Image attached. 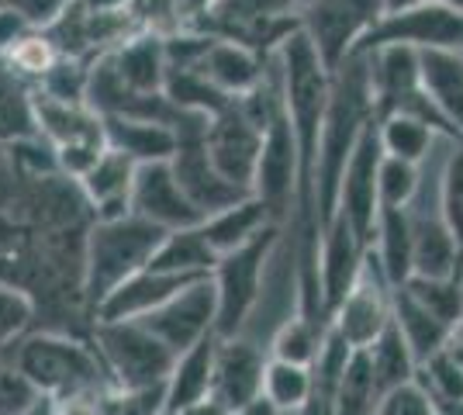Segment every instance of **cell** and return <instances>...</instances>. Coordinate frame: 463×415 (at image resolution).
Here are the masks:
<instances>
[{
	"mask_svg": "<svg viewBox=\"0 0 463 415\" xmlns=\"http://www.w3.org/2000/svg\"><path fill=\"white\" fill-rule=\"evenodd\" d=\"M377 118L373 90H370L367 56L356 52L332 73V98H328L326 125H322V149H318V170H315V204L318 222L326 229L339 208V184L346 174V163L356 149L370 121Z\"/></svg>",
	"mask_w": 463,
	"mask_h": 415,
	"instance_id": "1",
	"label": "cell"
},
{
	"mask_svg": "<svg viewBox=\"0 0 463 415\" xmlns=\"http://www.w3.org/2000/svg\"><path fill=\"white\" fill-rule=\"evenodd\" d=\"M166 236H170V229H163L136 212L111 218V222L97 218L90 239H87V253H83V297L97 308L121 280L149 267V259L156 257V250L163 246Z\"/></svg>",
	"mask_w": 463,
	"mask_h": 415,
	"instance_id": "2",
	"label": "cell"
},
{
	"mask_svg": "<svg viewBox=\"0 0 463 415\" xmlns=\"http://www.w3.org/2000/svg\"><path fill=\"white\" fill-rule=\"evenodd\" d=\"M277 246H280V225L270 222L246 246H239L218 259V267H214V284H218V325H214V333L222 339L242 336L256 305L263 301V277H267V267H270Z\"/></svg>",
	"mask_w": 463,
	"mask_h": 415,
	"instance_id": "3",
	"label": "cell"
},
{
	"mask_svg": "<svg viewBox=\"0 0 463 415\" xmlns=\"http://www.w3.org/2000/svg\"><path fill=\"white\" fill-rule=\"evenodd\" d=\"M384 14V0H308L301 4V32L315 42L322 62L335 73L349 56L360 52Z\"/></svg>",
	"mask_w": 463,
	"mask_h": 415,
	"instance_id": "4",
	"label": "cell"
},
{
	"mask_svg": "<svg viewBox=\"0 0 463 415\" xmlns=\"http://www.w3.org/2000/svg\"><path fill=\"white\" fill-rule=\"evenodd\" d=\"M97 343L125 391L166 384L174 374L176 354L156 333H149L138 318L97 322Z\"/></svg>",
	"mask_w": 463,
	"mask_h": 415,
	"instance_id": "5",
	"label": "cell"
},
{
	"mask_svg": "<svg viewBox=\"0 0 463 415\" xmlns=\"http://www.w3.org/2000/svg\"><path fill=\"white\" fill-rule=\"evenodd\" d=\"M18 374L49 395H83L97 388L100 381V363L97 356L73 339L62 336H32L18 350Z\"/></svg>",
	"mask_w": 463,
	"mask_h": 415,
	"instance_id": "6",
	"label": "cell"
},
{
	"mask_svg": "<svg viewBox=\"0 0 463 415\" xmlns=\"http://www.w3.org/2000/svg\"><path fill=\"white\" fill-rule=\"evenodd\" d=\"M138 322L163 339L176 356L187 354L194 343L212 336L214 325H218V284H214V274L187 284L184 291H176L159 308L138 316Z\"/></svg>",
	"mask_w": 463,
	"mask_h": 415,
	"instance_id": "7",
	"label": "cell"
},
{
	"mask_svg": "<svg viewBox=\"0 0 463 415\" xmlns=\"http://www.w3.org/2000/svg\"><path fill=\"white\" fill-rule=\"evenodd\" d=\"M381 159H384V146H381V132H377V118H373L364 128V136H360L346 163V174L339 184V208H335V215H346V222L356 229V236L364 239V246L377 242V218H381L377 174H381Z\"/></svg>",
	"mask_w": 463,
	"mask_h": 415,
	"instance_id": "8",
	"label": "cell"
},
{
	"mask_svg": "<svg viewBox=\"0 0 463 415\" xmlns=\"http://www.w3.org/2000/svg\"><path fill=\"white\" fill-rule=\"evenodd\" d=\"M377 45H408L419 52L463 49V14L453 11L446 0L394 11V14H384V21L370 32L367 42L360 45V52L377 49Z\"/></svg>",
	"mask_w": 463,
	"mask_h": 415,
	"instance_id": "9",
	"label": "cell"
},
{
	"mask_svg": "<svg viewBox=\"0 0 463 415\" xmlns=\"http://www.w3.org/2000/svg\"><path fill=\"white\" fill-rule=\"evenodd\" d=\"M391 295H394V284L387 280L381 257L370 246L356 288L332 312V329L343 333L349 346H356V350L370 346L391 325V318H394V312H391Z\"/></svg>",
	"mask_w": 463,
	"mask_h": 415,
	"instance_id": "10",
	"label": "cell"
},
{
	"mask_svg": "<svg viewBox=\"0 0 463 415\" xmlns=\"http://www.w3.org/2000/svg\"><path fill=\"white\" fill-rule=\"evenodd\" d=\"M298 180H301V156H298V138L284 108V115L263 136V153L252 177V194L267 204L273 222L288 218L290 208H298Z\"/></svg>",
	"mask_w": 463,
	"mask_h": 415,
	"instance_id": "11",
	"label": "cell"
},
{
	"mask_svg": "<svg viewBox=\"0 0 463 415\" xmlns=\"http://www.w3.org/2000/svg\"><path fill=\"white\" fill-rule=\"evenodd\" d=\"M263 128L246 115V108L239 104V98L232 100L225 111H218L208 125V156L218 166L222 177H229L232 184L252 191V177H256V163L263 153Z\"/></svg>",
	"mask_w": 463,
	"mask_h": 415,
	"instance_id": "12",
	"label": "cell"
},
{
	"mask_svg": "<svg viewBox=\"0 0 463 415\" xmlns=\"http://www.w3.org/2000/svg\"><path fill=\"white\" fill-rule=\"evenodd\" d=\"M132 212L149 218L163 229H194L204 222V212L187 198V191L180 187L170 159H156V163H138L136 187H132Z\"/></svg>",
	"mask_w": 463,
	"mask_h": 415,
	"instance_id": "13",
	"label": "cell"
},
{
	"mask_svg": "<svg viewBox=\"0 0 463 415\" xmlns=\"http://www.w3.org/2000/svg\"><path fill=\"white\" fill-rule=\"evenodd\" d=\"M170 163H174V174L180 180V187L204 212V218L218 215V212H225V208L239 204V201L252 198V191H246V187H239V184H232L229 177L218 174V166L208 156L204 136L180 138V149H176V156Z\"/></svg>",
	"mask_w": 463,
	"mask_h": 415,
	"instance_id": "14",
	"label": "cell"
},
{
	"mask_svg": "<svg viewBox=\"0 0 463 415\" xmlns=\"http://www.w3.org/2000/svg\"><path fill=\"white\" fill-rule=\"evenodd\" d=\"M263 350L250 343L246 336L218 339V354H214V381L212 395L229 409H242L263 395V377H267Z\"/></svg>",
	"mask_w": 463,
	"mask_h": 415,
	"instance_id": "15",
	"label": "cell"
},
{
	"mask_svg": "<svg viewBox=\"0 0 463 415\" xmlns=\"http://www.w3.org/2000/svg\"><path fill=\"white\" fill-rule=\"evenodd\" d=\"M370 90L377 118L402 111L408 100L422 90V52L408 45H377L367 49Z\"/></svg>",
	"mask_w": 463,
	"mask_h": 415,
	"instance_id": "16",
	"label": "cell"
},
{
	"mask_svg": "<svg viewBox=\"0 0 463 415\" xmlns=\"http://www.w3.org/2000/svg\"><path fill=\"white\" fill-rule=\"evenodd\" d=\"M364 239L346 222V215H335L322 229V297H326V316L332 322V312L343 305V297L356 288L364 259H367Z\"/></svg>",
	"mask_w": 463,
	"mask_h": 415,
	"instance_id": "17",
	"label": "cell"
},
{
	"mask_svg": "<svg viewBox=\"0 0 463 415\" xmlns=\"http://www.w3.org/2000/svg\"><path fill=\"white\" fill-rule=\"evenodd\" d=\"M208 277V274H204ZM201 280L197 274H166V270H138L128 280H121L111 295L97 305V322H125V318H138L146 312L159 308L163 301H170L176 291H184L187 284Z\"/></svg>",
	"mask_w": 463,
	"mask_h": 415,
	"instance_id": "18",
	"label": "cell"
},
{
	"mask_svg": "<svg viewBox=\"0 0 463 415\" xmlns=\"http://www.w3.org/2000/svg\"><path fill=\"white\" fill-rule=\"evenodd\" d=\"M267 66H270V56H260L256 49L242 45V42L212 35L204 56L194 70H201L229 98H242V94H250L252 87H260V80L267 77Z\"/></svg>",
	"mask_w": 463,
	"mask_h": 415,
	"instance_id": "19",
	"label": "cell"
},
{
	"mask_svg": "<svg viewBox=\"0 0 463 415\" xmlns=\"http://www.w3.org/2000/svg\"><path fill=\"white\" fill-rule=\"evenodd\" d=\"M138 163L118 149H104V156L94 163V170L80 180L83 194L90 201L94 215L100 222H111L132 212V187H136Z\"/></svg>",
	"mask_w": 463,
	"mask_h": 415,
	"instance_id": "20",
	"label": "cell"
},
{
	"mask_svg": "<svg viewBox=\"0 0 463 415\" xmlns=\"http://www.w3.org/2000/svg\"><path fill=\"white\" fill-rule=\"evenodd\" d=\"M35 121L39 132L52 146H70V142H94V146H108L104 136V115L94 111L87 100H56L45 98L35 90Z\"/></svg>",
	"mask_w": 463,
	"mask_h": 415,
	"instance_id": "21",
	"label": "cell"
},
{
	"mask_svg": "<svg viewBox=\"0 0 463 415\" xmlns=\"http://www.w3.org/2000/svg\"><path fill=\"white\" fill-rule=\"evenodd\" d=\"M108 60L132 90L156 94V90L166 87V73H170L166 39H159L153 32H136L125 45H118Z\"/></svg>",
	"mask_w": 463,
	"mask_h": 415,
	"instance_id": "22",
	"label": "cell"
},
{
	"mask_svg": "<svg viewBox=\"0 0 463 415\" xmlns=\"http://www.w3.org/2000/svg\"><path fill=\"white\" fill-rule=\"evenodd\" d=\"M104 136L108 146L132 156L136 163H156V159H174L180 149L176 128L163 125V121H146V118H118L108 115L104 118Z\"/></svg>",
	"mask_w": 463,
	"mask_h": 415,
	"instance_id": "23",
	"label": "cell"
},
{
	"mask_svg": "<svg viewBox=\"0 0 463 415\" xmlns=\"http://www.w3.org/2000/svg\"><path fill=\"white\" fill-rule=\"evenodd\" d=\"M218 333L204 336L201 343H194L187 354L176 356L174 374L166 381V405L180 412L194 401L212 395V381H214V354H218Z\"/></svg>",
	"mask_w": 463,
	"mask_h": 415,
	"instance_id": "24",
	"label": "cell"
},
{
	"mask_svg": "<svg viewBox=\"0 0 463 415\" xmlns=\"http://www.w3.org/2000/svg\"><path fill=\"white\" fill-rule=\"evenodd\" d=\"M422 87L463 138V49L422 52Z\"/></svg>",
	"mask_w": 463,
	"mask_h": 415,
	"instance_id": "25",
	"label": "cell"
},
{
	"mask_svg": "<svg viewBox=\"0 0 463 415\" xmlns=\"http://www.w3.org/2000/svg\"><path fill=\"white\" fill-rule=\"evenodd\" d=\"M39 136L35 121V87L0 56V146H11L18 138Z\"/></svg>",
	"mask_w": 463,
	"mask_h": 415,
	"instance_id": "26",
	"label": "cell"
},
{
	"mask_svg": "<svg viewBox=\"0 0 463 415\" xmlns=\"http://www.w3.org/2000/svg\"><path fill=\"white\" fill-rule=\"evenodd\" d=\"M381 267L394 288H402L408 277L415 274V229H411V212L408 208H381L377 218V242H373Z\"/></svg>",
	"mask_w": 463,
	"mask_h": 415,
	"instance_id": "27",
	"label": "cell"
},
{
	"mask_svg": "<svg viewBox=\"0 0 463 415\" xmlns=\"http://www.w3.org/2000/svg\"><path fill=\"white\" fill-rule=\"evenodd\" d=\"M273 218L267 212V204L256 198H246L239 201V204H232L225 212H218V215H208L201 222V229H204V236L208 242L214 246V253L218 257H225L232 250H239V246H246L250 239H256L267 225H270ZM280 225V222H277Z\"/></svg>",
	"mask_w": 463,
	"mask_h": 415,
	"instance_id": "28",
	"label": "cell"
},
{
	"mask_svg": "<svg viewBox=\"0 0 463 415\" xmlns=\"http://www.w3.org/2000/svg\"><path fill=\"white\" fill-rule=\"evenodd\" d=\"M391 312H394V325L402 329V336L408 339V346L415 350L419 363H425L432 354H439L449 339V325L443 318H436L425 308L419 297L408 291L405 284L394 288L391 295Z\"/></svg>",
	"mask_w": 463,
	"mask_h": 415,
	"instance_id": "29",
	"label": "cell"
},
{
	"mask_svg": "<svg viewBox=\"0 0 463 415\" xmlns=\"http://www.w3.org/2000/svg\"><path fill=\"white\" fill-rule=\"evenodd\" d=\"M218 253L208 242L204 229L194 225V229H176L170 236L163 239V246L156 250V257L149 259L153 270H166V274H214L218 267Z\"/></svg>",
	"mask_w": 463,
	"mask_h": 415,
	"instance_id": "30",
	"label": "cell"
},
{
	"mask_svg": "<svg viewBox=\"0 0 463 415\" xmlns=\"http://www.w3.org/2000/svg\"><path fill=\"white\" fill-rule=\"evenodd\" d=\"M381 401H384V388H381V381L373 374L367 346L353 350L346 363V374H343L339 391H335V415H377L381 412Z\"/></svg>",
	"mask_w": 463,
	"mask_h": 415,
	"instance_id": "31",
	"label": "cell"
},
{
	"mask_svg": "<svg viewBox=\"0 0 463 415\" xmlns=\"http://www.w3.org/2000/svg\"><path fill=\"white\" fill-rule=\"evenodd\" d=\"M377 132H381V146H384L387 156L408 159V163H419V166L432 156V149L443 138L432 125H425L415 115H402V111L377 118Z\"/></svg>",
	"mask_w": 463,
	"mask_h": 415,
	"instance_id": "32",
	"label": "cell"
},
{
	"mask_svg": "<svg viewBox=\"0 0 463 415\" xmlns=\"http://www.w3.org/2000/svg\"><path fill=\"white\" fill-rule=\"evenodd\" d=\"M367 354L370 363H373V374H377L384 391L398 388V384H408L419 374V356L408 346V339L402 336V329L394 325V318H391V325H387L384 333L370 343Z\"/></svg>",
	"mask_w": 463,
	"mask_h": 415,
	"instance_id": "33",
	"label": "cell"
},
{
	"mask_svg": "<svg viewBox=\"0 0 463 415\" xmlns=\"http://www.w3.org/2000/svg\"><path fill=\"white\" fill-rule=\"evenodd\" d=\"M311 367L308 363H290L280 356H270L267 363V377H263V395L270 398L280 412H298L311 395Z\"/></svg>",
	"mask_w": 463,
	"mask_h": 415,
	"instance_id": "34",
	"label": "cell"
},
{
	"mask_svg": "<svg viewBox=\"0 0 463 415\" xmlns=\"http://www.w3.org/2000/svg\"><path fill=\"white\" fill-rule=\"evenodd\" d=\"M405 288L422 301L425 308L436 318H443L453 329L463 318V270L453 277H419L411 274L405 280Z\"/></svg>",
	"mask_w": 463,
	"mask_h": 415,
	"instance_id": "35",
	"label": "cell"
},
{
	"mask_svg": "<svg viewBox=\"0 0 463 415\" xmlns=\"http://www.w3.org/2000/svg\"><path fill=\"white\" fill-rule=\"evenodd\" d=\"M328 325L322 322H315L308 316H294V318H284L280 322V329H277V336H273V356H280V360H290V363H315V356L322 350V339H326Z\"/></svg>",
	"mask_w": 463,
	"mask_h": 415,
	"instance_id": "36",
	"label": "cell"
},
{
	"mask_svg": "<svg viewBox=\"0 0 463 415\" xmlns=\"http://www.w3.org/2000/svg\"><path fill=\"white\" fill-rule=\"evenodd\" d=\"M439 212L463 246V142H446L439 159Z\"/></svg>",
	"mask_w": 463,
	"mask_h": 415,
	"instance_id": "37",
	"label": "cell"
},
{
	"mask_svg": "<svg viewBox=\"0 0 463 415\" xmlns=\"http://www.w3.org/2000/svg\"><path fill=\"white\" fill-rule=\"evenodd\" d=\"M90 66L94 62L80 60V56H59L56 66L35 83V90L45 98L80 104V100H87V90H90Z\"/></svg>",
	"mask_w": 463,
	"mask_h": 415,
	"instance_id": "38",
	"label": "cell"
},
{
	"mask_svg": "<svg viewBox=\"0 0 463 415\" xmlns=\"http://www.w3.org/2000/svg\"><path fill=\"white\" fill-rule=\"evenodd\" d=\"M377 187H381V208H408L419 187H422V166L408 163V159L387 156L381 159V174H377Z\"/></svg>",
	"mask_w": 463,
	"mask_h": 415,
	"instance_id": "39",
	"label": "cell"
},
{
	"mask_svg": "<svg viewBox=\"0 0 463 415\" xmlns=\"http://www.w3.org/2000/svg\"><path fill=\"white\" fill-rule=\"evenodd\" d=\"M7 60H11V66H14L24 80L39 83V80L56 66L59 49H56V42L49 39V32H45V28H32V32H28V35H24L11 52H7Z\"/></svg>",
	"mask_w": 463,
	"mask_h": 415,
	"instance_id": "40",
	"label": "cell"
},
{
	"mask_svg": "<svg viewBox=\"0 0 463 415\" xmlns=\"http://www.w3.org/2000/svg\"><path fill=\"white\" fill-rule=\"evenodd\" d=\"M415 381L436 401H457V398H463V363L457 356L446 354V350H439V354L429 356L425 363H419Z\"/></svg>",
	"mask_w": 463,
	"mask_h": 415,
	"instance_id": "41",
	"label": "cell"
},
{
	"mask_svg": "<svg viewBox=\"0 0 463 415\" xmlns=\"http://www.w3.org/2000/svg\"><path fill=\"white\" fill-rule=\"evenodd\" d=\"M128 14L136 18L138 32H153L159 39H170L176 32L191 28L176 0H132L128 4Z\"/></svg>",
	"mask_w": 463,
	"mask_h": 415,
	"instance_id": "42",
	"label": "cell"
},
{
	"mask_svg": "<svg viewBox=\"0 0 463 415\" xmlns=\"http://www.w3.org/2000/svg\"><path fill=\"white\" fill-rule=\"evenodd\" d=\"M377 415H439V405L419 381H408V384H398V388L384 391V401H381Z\"/></svg>",
	"mask_w": 463,
	"mask_h": 415,
	"instance_id": "43",
	"label": "cell"
},
{
	"mask_svg": "<svg viewBox=\"0 0 463 415\" xmlns=\"http://www.w3.org/2000/svg\"><path fill=\"white\" fill-rule=\"evenodd\" d=\"M32 318V297L21 288L0 284V346H7Z\"/></svg>",
	"mask_w": 463,
	"mask_h": 415,
	"instance_id": "44",
	"label": "cell"
},
{
	"mask_svg": "<svg viewBox=\"0 0 463 415\" xmlns=\"http://www.w3.org/2000/svg\"><path fill=\"white\" fill-rule=\"evenodd\" d=\"M32 405V384L14 371H0V415L24 412Z\"/></svg>",
	"mask_w": 463,
	"mask_h": 415,
	"instance_id": "45",
	"label": "cell"
},
{
	"mask_svg": "<svg viewBox=\"0 0 463 415\" xmlns=\"http://www.w3.org/2000/svg\"><path fill=\"white\" fill-rule=\"evenodd\" d=\"M70 0H0V7H11V11H21L24 18L32 21L35 28H49L52 21L62 14Z\"/></svg>",
	"mask_w": 463,
	"mask_h": 415,
	"instance_id": "46",
	"label": "cell"
},
{
	"mask_svg": "<svg viewBox=\"0 0 463 415\" xmlns=\"http://www.w3.org/2000/svg\"><path fill=\"white\" fill-rule=\"evenodd\" d=\"M35 24L24 18L21 11H11V7H0V56H7L14 45H18Z\"/></svg>",
	"mask_w": 463,
	"mask_h": 415,
	"instance_id": "47",
	"label": "cell"
},
{
	"mask_svg": "<svg viewBox=\"0 0 463 415\" xmlns=\"http://www.w3.org/2000/svg\"><path fill=\"white\" fill-rule=\"evenodd\" d=\"M180 4V11H184V18H187V24H197L201 18H208V11H212L218 0H176Z\"/></svg>",
	"mask_w": 463,
	"mask_h": 415,
	"instance_id": "48",
	"label": "cell"
},
{
	"mask_svg": "<svg viewBox=\"0 0 463 415\" xmlns=\"http://www.w3.org/2000/svg\"><path fill=\"white\" fill-rule=\"evenodd\" d=\"M176 415H232V412L214 395H208L201 398V401H194V405H187V409H180Z\"/></svg>",
	"mask_w": 463,
	"mask_h": 415,
	"instance_id": "49",
	"label": "cell"
},
{
	"mask_svg": "<svg viewBox=\"0 0 463 415\" xmlns=\"http://www.w3.org/2000/svg\"><path fill=\"white\" fill-rule=\"evenodd\" d=\"M232 415H280V409L273 405L267 395H260L256 401H250V405H242V409H235Z\"/></svg>",
	"mask_w": 463,
	"mask_h": 415,
	"instance_id": "50",
	"label": "cell"
},
{
	"mask_svg": "<svg viewBox=\"0 0 463 415\" xmlns=\"http://www.w3.org/2000/svg\"><path fill=\"white\" fill-rule=\"evenodd\" d=\"M443 350H446L449 356H457V360L463 363V318L457 322V325H453V329H449V339H446Z\"/></svg>",
	"mask_w": 463,
	"mask_h": 415,
	"instance_id": "51",
	"label": "cell"
},
{
	"mask_svg": "<svg viewBox=\"0 0 463 415\" xmlns=\"http://www.w3.org/2000/svg\"><path fill=\"white\" fill-rule=\"evenodd\" d=\"M83 7H90V11H104V14H111V11H128V4L132 0H80Z\"/></svg>",
	"mask_w": 463,
	"mask_h": 415,
	"instance_id": "52",
	"label": "cell"
},
{
	"mask_svg": "<svg viewBox=\"0 0 463 415\" xmlns=\"http://www.w3.org/2000/svg\"><path fill=\"white\" fill-rule=\"evenodd\" d=\"M422 4H432V0H384L387 14H394V11H408V7H422Z\"/></svg>",
	"mask_w": 463,
	"mask_h": 415,
	"instance_id": "53",
	"label": "cell"
},
{
	"mask_svg": "<svg viewBox=\"0 0 463 415\" xmlns=\"http://www.w3.org/2000/svg\"><path fill=\"white\" fill-rule=\"evenodd\" d=\"M439 405V415H463V398L457 401H436Z\"/></svg>",
	"mask_w": 463,
	"mask_h": 415,
	"instance_id": "54",
	"label": "cell"
},
{
	"mask_svg": "<svg viewBox=\"0 0 463 415\" xmlns=\"http://www.w3.org/2000/svg\"><path fill=\"white\" fill-rule=\"evenodd\" d=\"M446 4H449L453 11H460V14H463V0H446Z\"/></svg>",
	"mask_w": 463,
	"mask_h": 415,
	"instance_id": "55",
	"label": "cell"
},
{
	"mask_svg": "<svg viewBox=\"0 0 463 415\" xmlns=\"http://www.w3.org/2000/svg\"><path fill=\"white\" fill-rule=\"evenodd\" d=\"M156 415H176L174 409H170V405H166V409H163V412H156Z\"/></svg>",
	"mask_w": 463,
	"mask_h": 415,
	"instance_id": "56",
	"label": "cell"
},
{
	"mask_svg": "<svg viewBox=\"0 0 463 415\" xmlns=\"http://www.w3.org/2000/svg\"><path fill=\"white\" fill-rule=\"evenodd\" d=\"M280 415H290V412H280Z\"/></svg>",
	"mask_w": 463,
	"mask_h": 415,
	"instance_id": "57",
	"label": "cell"
}]
</instances>
